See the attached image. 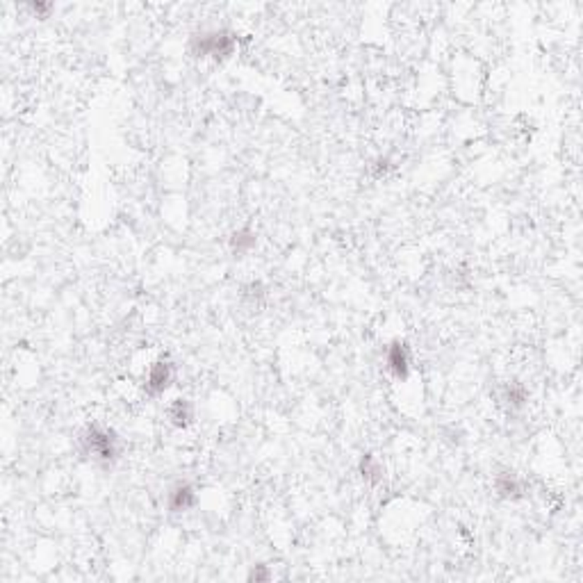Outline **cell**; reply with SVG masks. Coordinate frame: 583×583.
<instances>
[{
  "instance_id": "cell-10",
  "label": "cell",
  "mask_w": 583,
  "mask_h": 583,
  "mask_svg": "<svg viewBox=\"0 0 583 583\" xmlns=\"http://www.w3.org/2000/svg\"><path fill=\"white\" fill-rule=\"evenodd\" d=\"M506 401L510 408H522V405L529 401V390L522 383H510L506 388Z\"/></svg>"
},
{
  "instance_id": "cell-6",
  "label": "cell",
  "mask_w": 583,
  "mask_h": 583,
  "mask_svg": "<svg viewBox=\"0 0 583 583\" xmlns=\"http://www.w3.org/2000/svg\"><path fill=\"white\" fill-rule=\"evenodd\" d=\"M169 422L175 429H190L194 424V405L190 399H173L169 405Z\"/></svg>"
},
{
  "instance_id": "cell-2",
  "label": "cell",
  "mask_w": 583,
  "mask_h": 583,
  "mask_svg": "<svg viewBox=\"0 0 583 583\" xmlns=\"http://www.w3.org/2000/svg\"><path fill=\"white\" fill-rule=\"evenodd\" d=\"M237 37L228 30H210V33L194 35L192 39V53L196 57H212V59H228L235 53Z\"/></svg>"
},
{
  "instance_id": "cell-5",
  "label": "cell",
  "mask_w": 583,
  "mask_h": 583,
  "mask_svg": "<svg viewBox=\"0 0 583 583\" xmlns=\"http://www.w3.org/2000/svg\"><path fill=\"white\" fill-rule=\"evenodd\" d=\"M196 502H199V495H196L194 485L187 481H180L171 487L166 506H169L171 513H187V510H192L196 506Z\"/></svg>"
},
{
  "instance_id": "cell-12",
  "label": "cell",
  "mask_w": 583,
  "mask_h": 583,
  "mask_svg": "<svg viewBox=\"0 0 583 583\" xmlns=\"http://www.w3.org/2000/svg\"><path fill=\"white\" fill-rule=\"evenodd\" d=\"M251 579H255V581H265V579H269V572L265 570V565H258V570L251 572Z\"/></svg>"
},
{
  "instance_id": "cell-4",
  "label": "cell",
  "mask_w": 583,
  "mask_h": 583,
  "mask_svg": "<svg viewBox=\"0 0 583 583\" xmlns=\"http://www.w3.org/2000/svg\"><path fill=\"white\" fill-rule=\"evenodd\" d=\"M385 364H388V369L394 379L399 381H405L410 376V367H412V358H410V349L405 342L397 340L392 342L385 351Z\"/></svg>"
},
{
  "instance_id": "cell-3",
  "label": "cell",
  "mask_w": 583,
  "mask_h": 583,
  "mask_svg": "<svg viewBox=\"0 0 583 583\" xmlns=\"http://www.w3.org/2000/svg\"><path fill=\"white\" fill-rule=\"evenodd\" d=\"M171 383H173V364L162 358L149 367V374H146L144 379V390L146 394H151V397H160V394L169 390Z\"/></svg>"
},
{
  "instance_id": "cell-9",
  "label": "cell",
  "mask_w": 583,
  "mask_h": 583,
  "mask_svg": "<svg viewBox=\"0 0 583 583\" xmlns=\"http://www.w3.org/2000/svg\"><path fill=\"white\" fill-rule=\"evenodd\" d=\"M360 472H362V478H367L369 483H379L383 476V467L376 458L367 454V456H362V461H360Z\"/></svg>"
},
{
  "instance_id": "cell-1",
  "label": "cell",
  "mask_w": 583,
  "mask_h": 583,
  "mask_svg": "<svg viewBox=\"0 0 583 583\" xmlns=\"http://www.w3.org/2000/svg\"><path fill=\"white\" fill-rule=\"evenodd\" d=\"M80 444L85 456H91L93 461L103 465H112L121 456L119 435L112 429H108V426H98V424L89 426V429L82 433Z\"/></svg>"
},
{
  "instance_id": "cell-7",
  "label": "cell",
  "mask_w": 583,
  "mask_h": 583,
  "mask_svg": "<svg viewBox=\"0 0 583 583\" xmlns=\"http://www.w3.org/2000/svg\"><path fill=\"white\" fill-rule=\"evenodd\" d=\"M495 490L504 499H519L522 497V483H519V478L515 474L504 472L495 478Z\"/></svg>"
},
{
  "instance_id": "cell-8",
  "label": "cell",
  "mask_w": 583,
  "mask_h": 583,
  "mask_svg": "<svg viewBox=\"0 0 583 583\" xmlns=\"http://www.w3.org/2000/svg\"><path fill=\"white\" fill-rule=\"evenodd\" d=\"M258 244V235L251 231V228H242V231H235L231 237V248L233 253H248L251 248Z\"/></svg>"
},
{
  "instance_id": "cell-11",
  "label": "cell",
  "mask_w": 583,
  "mask_h": 583,
  "mask_svg": "<svg viewBox=\"0 0 583 583\" xmlns=\"http://www.w3.org/2000/svg\"><path fill=\"white\" fill-rule=\"evenodd\" d=\"M28 9L33 12L37 18H48V14L53 12V3H30Z\"/></svg>"
}]
</instances>
